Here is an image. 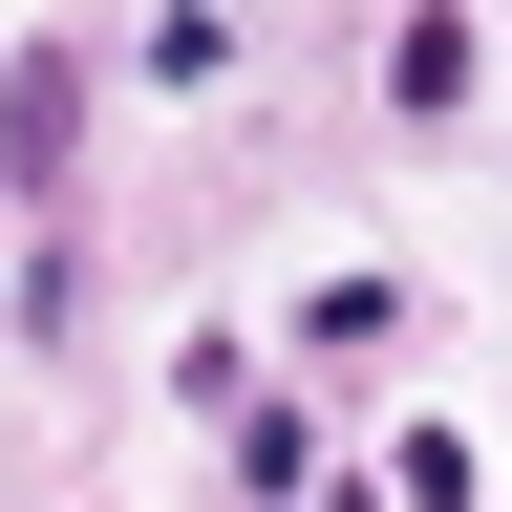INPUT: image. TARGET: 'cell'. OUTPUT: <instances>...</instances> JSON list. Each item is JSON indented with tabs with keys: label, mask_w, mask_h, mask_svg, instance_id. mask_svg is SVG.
<instances>
[{
	"label": "cell",
	"mask_w": 512,
	"mask_h": 512,
	"mask_svg": "<svg viewBox=\"0 0 512 512\" xmlns=\"http://www.w3.org/2000/svg\"><path fill=\"white\" fill-rule=\"evenodd\" d=\"M384 512H491V448L470 427H384Z\"/></svg>",
	"instance_id": "cell-3"
},
{
	"label": "cell",
	"mask_w": 512,
	"mask_h": 512,
	"mask_svg": "<svg viewBox=\"0 0 512 512\" xmlns=\"http://www.w3.org/2000/svg\"><path fill=\"white\" fill-rule=\"evenodd\" d=\"M235 491H256V512H299V491H320V427L278 406V384H256V427H235Z\"/></svg>",
	"instance_id": "cell-4"
},
{
	"label": "cell",
	"mask_w": 512,
	"mask_h": 512,
	"mask_svg": "<svg viewBox=\"0 0 512 512\" xmlns=\"http://www.w3.org/2000/svg\"><path fill=\"white\" fill-rule=\"evenodd\" d=\"M64 150H86V43H22L0 64V192L64 214Z\"/></svg>",
	"instance_id": "cell-1"
},
{
	"label": "cell",
	"mask_w": 512,
	"mask_h": 512,
	"mask_svg": "<svg viewBox=\"0 0 512 512\" xmlns=\"http://www.w3.org/2000/svg\"><path fill=\"white\" fill-rule=\"evenodd\" d=\"M470 86H491V22H406V43H384V107H406V128H448Z\"/></svg>",
	"instance_id": "cell-2"
}]
</instances>
